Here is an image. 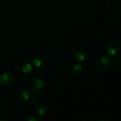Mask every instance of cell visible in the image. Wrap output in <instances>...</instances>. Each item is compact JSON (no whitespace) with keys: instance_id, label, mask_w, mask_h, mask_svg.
Listing matches in <instances>:
<instances>
[{"instance_id":"1","label":"cell","mask_w":121,"mask_h":121,"mask_svg":"<svg viewBox=\"0 0 121 121\" xmlns=\"http://www.w3.org/2000/svg\"><path fill=\"white\" fill-rule=\"evenodd\" d=\"M46 83L42 78L36 77L31 79L27 84V88L29 93L31 95H37L40 93L44 88Z\"/></svg>"},{"instance_id":"2","label":"cell","mask_w":121,"mask_h":121,"mask_svg":"<svg viewBox=\"0 0 121 121\" xmlns=\"http://www.w3.org/2000/svg\"><path fill=\"white\" fill-rule=\"evenodd\" d=\"M112 65V59L107 56H98L95 62V67L98 71L100 73H105L108 71Z\"/></svg>"},{"instance_id":"3","label":"cell","mask_w":121,"mask_h":121,"mask_svg":"<svg viewBox=\"0 0 121 121\" xmlns=\"http://www.w3.org/2000/svg\"><path fill=\"white\" fill-rule=\"evenodd\" d=\"M70 54L73 58L78 61H83L86 59L87 56L86 49L80 45H75L72 46L70 50Z\"/></svg>"},{"instance_id":"4","label":"cell","mask_w":121,"mask_h":121,"mask_svg":"<svg viewBox=\"0 0 121 121\" xmlns=\"http://www.w3.org/2000/svg\"><path fill=\"white\" fill-rule=\"evenodd\" d=\"M17 81L16 75L11 71H5L0 75V83L3 86H12Z\"/></svg>"},{"instance_id":"5","label":"cell","mask_w":121,"mask_h":121,"mask_svg":"<svg viewBox=\"0 0 121 121\" xmlns=\"http://www.w3.org/2000/svg\"><path fill=\"white\" fill-rule=\"evenodd\" d=\"M105 51L109 56H116L121 52V43L117 40L111 41L107 44Z\"/></svg>"},{"instance_id":"6","label":"cell","mask_w":121,"mask_h":121,"mask_svg":"<svg viewBox=\"0 0 121 121\" xmlns=\"http://www.w3.org/2000/svg\"><path fill=\"white\" fill-rule=\"evenodd\" d=\"M16 69L22 73H29L32 71V65L26 59L19 60L15 64Z\"/></svg>"},{"instance_id":"7","label":"cell","mask_w":121,"mask_h":121,"mask_svg":"<svg viewBox=\"0 0 121 121\" xmlns=\"http://www.w3.org/2000/svg\"><path fill=\"white\" fill-rule=\"evenodd\" d=\"M13 97L16 102L19 103H26L29 100L30 95L29 91L19 88L14 91L13 93Z\"/></svg>"},{"instance_id":"8","label":"cell","mask_w":121,"mask_h":121,"mask_svg":"<svg viewBox=\"0 0 121 121\" xmlns=\"http://www.w3.org/2000/svg\"><path fill=\"white\" fill-rule=\"evenodd\" d=\"M47 63V56L43 53H39L32 58V64L36 68L44 66Z\"/></svg>"},{"instance_id":"9","label":"cell","mask_w":121,"mask_h":121,"mask_svg":"<svg viewBox=\"0 0 121 121\" xmlns=\"http://www.w3.org/2000/svg\"><path fill=\"white\" fill-rule=\"evenodd\" d=\"M34 113L39 117L44 116L47 112V105L43 102H37L33 107Z\"/></svg>"},{"instance_id":"10","label":"cell","mask_w":121,"mask_h":121,"mask_svg":"<svg viewBox=\"0 0 121 121\" xmlns=\"http://www.w3.org/2000/svg\"><path fill=\"white\" fill-rule=\"evenodd\" d=\"M83 69H84V66L81 63L77 62V63L73 64L70 66L69 70H70V72L73 75H78L83 71Z\"/></svg>"},{"instance_id":"11","label":"cell","mask_w":121,"mask_h":121,"mask_svg":"<svg viewBox=\"0 0 121 121\" xmlns=\"http://www.w3.org/2000/svg\"><path fill=\"white\" fill-rule=\"evenodd\" d=\"M22 121H40L38 118H36L35 116L34 115H26Z\"/></svg>"},{"instance_id":"12","label":"cell","mask_w":121,"mask_h":121,"mask_svg":"<svg viewBox=\"0 0 121 121\" xmlns=\"http://www.w3.org/2000/svg\"><path fill=\"white\" fill-rule=\"evenodd\" d=\"M36 100H36V98H29V100L27 101L28 106L30 107V108H33L34 105L37 103Z\"/></svg>"},{"instance_id":"13","label":"cell","mask_w":121,"mask_h":121,"mask_svg":"<svg viewBox=\"0 0 121 121\" xmlns=\"http://www.w3.org/2000/svg\"><path fill=\"white\" fill-rule=\"evenodd\" d=\"M112 65L114 66H117L119 65V60L117 58H114L112 59Z\"/></svg>"},{"instance_id":"14","label":"cell","mask_w":121,"mask_h":121,"mask_svg":"<svg viewBox=\"0 0 121 121\" xmlns=\"http://www.w3.org/2000/svg\"><path fill=\"white\" fill-rule=\"evenodd\" d=\"M97 121H110L109 119L107 117H105V116H102V117H100Z\"/></svg>"},{"instance_id":"15","label":"cell","mask_w":121,"mask_h":121,"mask_svg":"<svg viewBox=\"0 0 121 121\" xmlns=\"http://www.w3.org/2000/svg\"><path fill=\"white\" fill-rule=\"evenodd\" d=\"M4 103H3V100L0 98V112H1L2 110H3V108H4Z\"/></svg>"},{"instance_id":"16","label":"cell","mask_w":121,"mask_h":121,"mask_svg":"<svg viewBox=\"0 0 121 121\" xmlns=\"http://www.w3.org/2000/svg\"><path fill=\"white\" fill-rule=\"evenodd\" d=\"M0 121H9L7 119H0Z\"/></svg>"}]
</instances>
